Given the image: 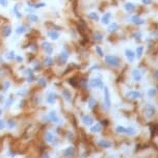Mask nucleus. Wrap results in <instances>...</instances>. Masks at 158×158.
Instances as JSON below:
<instances>
[{
  "label": "nucleus",
  "instance_id": "f257e3e1",
  "mask_svg": "<svg viewBox=\"0 0 158 158\" xmlns=\"http://www.w3.org/2000/svg\"><path fill=\"white\" fill-rule=\"evenodd\" d=\"M104 62L105 65H107L108 67L117 69V68H120V66L122 65V58L117 56V55L108 54L104 56Z\"/></svg>",
  "mask_w": 158,
  "mask_h": 158
},
{
  "label": "nucleus",
  "instance_id": "f03ea898",
  "mask_svg": "<svg viewBox=\"0 0 158 158\" xmlns=\"http://www.w3.org/2000/svg\"><path fill=\"white\" fill-rule=\"evenodd\" d=\"M130 22L133 26H135V27L137 28V27H141V26L146 24L147 21H146V19H144L141 15L134 14L132 16H130Z\"/></svg>",
  "mask_w": 158,
  "mask_h": 158
},
{
  "label": "nucleus",
  "instance_id": "7ed1b4c3",
  "mask_svg": "<svg viewBox=\"0 0 158 158\" xmlns=\"http://www.w3.org/2000/svg\"><path fill=\"white\" fill-rule=\"evenodd\" d=\"M130 38L134 40L135 41V43L137 44H141V42H143V31L141 29H137V28H135L132 32H131L130 35Z\"/></svg>",
  "mask_w": 158,
  "mask_h": 158
},
{
  "label": "nucleus",
  "instance_id": "20e7f679",
  "mask_svg": "<svg viewBox=\"0 0 158 158\" xmlns=\"http://www.w3.org/2000/svg\"><path fill=\"white\" fill-rule=\"evenodd\" d=\"M89 85L93 88H104V83L100 77H94L89 80Z\"/></svg>",
  "mask_w": 158,
  "mask_h": 158
},
{
  "label": "nucleus",
  "instance_id": "39448f33",
  "mask_svg": "<svg viewBox=\"0 0 158 158\" xmlns=\"http://www.w3.org/2000/svg\"><path fill=\"white\" fill-rule=\"evenodd\" d=\"M104 102H103V106L105 108L108 109L111 105V100H110V92L109 88L107 86H104Z\"/></svg>",
  "mask_w": 158,
  "mask_h": 158
},
{
  "label": "nucleus",
  "instance_id": "423d86ee",
  "mask_svg": "<svg viewBox=\"0 0 158 158\" xmlns=\"http://www.w3.org/2000/svg\"><path fill=\"white\" fill-rule=\"evenodd\" d=\"M136 5L134 2H131V1H125L124 2V9H125L126 14H129L131 15L132 13H134L136 10Z\"/></svg>",
  "mask_w": 158,
  "mask_h": 158
},
{
  "label": "nucleus",
  "instance_id": "0eeeda50",
  "mask_svg": "<svg viewBox=\"0 0 158 158\" xmlns=\"http://www.w3.org/2000/svg\"><path fill=\"white\" fill-rule=\"evenodd\" d=\"M111 19H112V13L110 12H105L103 16L101 17V24L103 26H108L110 23H111Z\"/></svg>",
  "mask_w": 158,
  "mask_h": 158
},
{
  "label": "nucleus",
  "instance_id": "6e6552de",
  "mask_svg": "<svg viewBox=\"0 0 158 158\" xmlns=\"http://www.w3.org/2000/svg\"><path fill=\"white\" fill-rule=\"evenodd\" d=\"M120 28H121V26L118 22H111L108 26H107L106 30L109 35H112V33H118V30H120Z\"/></svg>",
  "mask_w": 158,
  "mask_h": 158
},
{
  "label": "nucleus",
  "instance_id": "1a4fd4ad",
  "mask_svg": "<svg viewBox=\"0 0 158 158\" xmlns=\"http://www.w3.org/2000/svg\"><path fill=\"white\" fill-rule=\"evenodd\" d=\"M92 39H93V41L96 44H100V43H102L104 40V33L102 32V31L97 30L92 35Z\"/></svg>",
  "mask_w": 158,
  "mask_h": 158
},
{
  "label": "nucleus",
  "instance_id": "9d476101",
  "mask_svg": "<svg viewBox=\"0 0 158 158\" xmlns=\"http://www.w3.org/2000/svg\"><path fill=\"white\" fill-rule=\"evenodd\" d=\"M41 47L42 49L46 52V54L48 55V56H51V54L53 53V46H52L49 42H46V41L43 42V43L41 44Z\"/></svg>",
  "mask_w": 158,
  "mask_h": 158
},
{
  "label": "nucleus",
  "instance_id": "9b49d317",
  "mask_svg": "<svg viewBox=\"0 0 158 158\" xmlns=\"http://www.w3.org/2000/svg\"><path fill=\"white\" fill-rule=\"evenodd\" d=\"M69 52L67 51V50H62V52L59 53L58 55V60H59V64L60 65H65L68 62V59H69Z\"/></svg>",
  "mask_w": 158,
  "mask_h": 158
},
{
  "label": "nucleus",
  "instance_id": "f8f14e48",
  "mask_svg": "<svg viewBox=\"0 0 158 158\" xmlns=\"http://www.w3.org/2000/svg\"><path fill=\"white\" fill-rule=\"evenodd\" d=\"M125 57L127 58L128 62H133L134 59L136 58L135 56V51H133L132 49H126L125 50Z\"/></svg>",
  "mask_w": 158,
  "mask_h": 158
},
{
  "label": "nucleus",
  "instance_id": "ddd939ff",
  "mask_svg": "<svg viewBox=\"0 0 158 158\" xmlns=\"http://www.w3.org/2000/svg\"><path fill=\"white\" fill-rule=\"evenodd\" d=\"M155 108H154V106H152V105H146V107H145V114H146V117L148 118H153L154 117V115H155Z\"/></svg>",
  "mask_w": 158,
  "mask_h": 158
},
{
  "label": "nucleus",
  "instance_id": "4468645a",
  "mask_svg": "<svg viewBox=\"0 0 158 158\" xmlns=\"http://www.w3.org/2000/svg\"><path fill=\"white\" fill-rule=\"evenodd\" d=\"M126 97L129 99V100H136V99H139L141 97V94L139 93L137 91H130L126 94Z\"/></svg>",
  "mask_w": 158,
  "mask_h": 158
},
{
  "label": "nucleus",
  "instance_id": "2eb2a0df",
  "mask_svg": "<svg viewBox=\"0 0 158 158\" xmlns=\"http://www.w3.org/2000/svg\"><path fill=\"white\" fill-rule=\"evenodd\" d=\"M86 18H88V20H91V21H93V22H99L100 21V16L99 14L97 12H89L88 15H86Z\"/></svg>",
  "mask_w": 158,
  "mask_h": 158
},
{
  "label": "nucleus",
  "instance_id": "dca6fc26",
  "mask_svg": "<svg viewBox=\"0 0 158 158\" xmlns=\"http://www.w3.org/2000/svg\"><path fill=\"white\" fill-rule=\"evenodd\" d=\"M47 36H48L51 40H53V41H57L60 36V33H59V31H57L55 29H51V30L47 31Z\"/></svg>",
  "mask_w": 158,
  "mask_h": 158
},
{
  "label": "nucleus",
  "instance_id": "f3484780",
  "mask_svg": "<svg viewBox=\"0 0 158 158\" xmlns=\"http://www.w3.org/2000/svg\"><path fill=\"white\" fill-rule=\"evenodd\" d=\"M144 53H145V46L143 45H138L135 49V56L137 59H141V57L144 56Z\"/></svg>",
  "mask_w": 158,
  "mask_h": 158
},
{
  "label": "nucleus",
  "instance_id": "a211bd4d",
  "mask_svg": "<svg viewBox=\"0 0 158 158\" xmlns=\"http://www.w3.org/2000/svg\"><path fill=\"white\" fill-rule=\"evenodd\" d=\"M131 74H132V78H133L134 81H137V82H139V81L141 80L143 75H141V71H139L138 69H133L132 72H131Z\"/></svg>",
  "mask_w": 158,
  "mask_h": 158
},
{
  "label": "nucleus",
  "instance_id": "6ab92c4d",
  "mask_svg": "<svg viewBox=\"0 0 158 158\" xmlns=\"http://www.w3.org/2000/svg\"><path fill=\"white\" fill-rule=\"evenodd\" d=\"M74 154H75V150L73 147H68V148L64 151V157H66V158L73 157L74 156Z\"/></svg>",
  "mask_w": 158,
  "mask_h": 158
},
{
  "label": "nucleus",
  "instance_id": "aec40b11",
  "mask_svg": "<svg viewBox=\"0 0 158 158\" xmlns=\"http://www.w3.org/2000/svg\"><path fill=\"white\" fill-rule=\"evenodd\" d=\"M12 33V27L9 25H4L2 27V36L3 38H9Z\"/></svg>",
  "mask_w": 158,
  "mask_h": 158
},
{
  "label": "nucleus",
  "instance_id": "412c9836",
  "mask_svg": "<svg viewBox=\"0 0 158 158\" xmlns=\"http://www.w3.org/2000/svg\"><path fill=\"white\" fill-rule=\"evenodd\" d=\"M48 118H49V121L54 122V123H58L59 122V118L57 117V115H56V112H55V111H50L49 115H48Z\"/></svg>",
  "mask_w": 158,
  "mask_h": 158
},
{
  "label": "nucleus",
  "instance_id": "4be33fe9",
  "mask_svg": "<svg viewBox=\"0 0 158 158\" xmlns=\"http://www.w3.org/2000/svg\"><path fill=\"white\" fill-rule=\"evenodd\" d=\"M82 122L84 125H86V126H91L92 124L94 123V118L91 117V115H84V117L82 118Z\"/></svg>",
  "mask_w": 158,
  "mask_h": 158
},
{
  "label": "nucleus",
  "instance_id": "5701e85b",
  "mask_svg": "<svg viewBox=\"0 0 158 158\" xmlns=\"http://www.w3.org/2000/svg\"><path fill=\"white\" fill-rule=\"evenodd\" d=\"M45 141H46L47 143H54V141H55V137H54V135L51 132L47 131V132L45 133Z\"/></svg>",
  "mask_w": 158,
  "mask_h": 158
},
{
  "label": "nucleus",
  "instance_id": "b1692460",
  "mask_svg": "<svg viewBox=\"0 0 158 158\" xmlns=\"http://www.w3.org/2000/svg\"><path fill=\"white\" fill-rule=\"evenodd\" d=\"M98 145L100 147H102V148H111V143H110V141H106V139H101V141H99V143H98Z\"/></svg>",
  "mask_w": 158,
  "mask_h": 158
},
{
  "label": "nucleus",
  "instance_id": "393cba45",
  "mask_svg": "<svg viewBox=\"0 0 158 158\" xmlns=\"http://www.w3.org/2000/svg\"><path fill=\"white\" fill-rule=\"evenodd\" d=\"M56 98H57L56 94H54V93H51V94H49L48 96H47V99H46V101L48 102L49 104H54V102L56 101Z\"/></svg>",
  "mask_w": 158,
  "mask_h": 158
},
{
  "label": "nucleus",
  "instance_id": "a878e982",
  "mask_svg": "<svg viewBox=\"0 0 158 158\" xmlns=\"http://www.w3.org/2000/svg\"><path fill=\"white\" fill-rule=\"evenodd\" d=\"M136 14L137 15H143V14H146V12H147V6H145V5L143 4H141V5H137L136 6Z\"/></svg>",
  "mask_w": 158,
  "mask_h": 158
},
{
  "label": "nucleus",
  "instance_id": "bb28decb",
  "mask_svg": "<svg viewBox=\"0 0 158 158\" xmlns=\"http://www.w3.org/2000/svg\"><path fill=\"white\" fill-rule=\"evenodd\" d=\"M62 97H64L67 101H71V99H72V95H71V92L69 91V89L64 88L62 92Z\"/></svg>",
  "mask_w": 158,
  "mask_h": 158
},
{
  "label": "nucleus",
  "instance_id": "cd10ccee",
  "mask_svg": "<svg viewBox=\"0 0 158 158\" xmlns=\"http://www.w3.org/2000/svg\"><path fill=\"white\" fill-rule=\"evenodd\" d=\"M95 51H96V54H98L99 57H102V58H104V51L103 49H102L101 46H99V45H96L95 46Z\"/></svg>",
  "mask_w": 158,
  "mask_h": 158
},
{
  "label": "nucleus",
  "instance_id": "c85d7f7f",
  "mask_svg": "<svg viewBox=\"0 0 158 158\" xmlns=\"http://www.w3.org/2000/svg\"><path fill=\"white\" fill-rule=\"evenodd\" d=\"M44 65L46 67H52L54 66V59L51 56H46V58L44 59Z\"/></svg>",
  "mask_w": 158,
  "mask_h": 158
},
{
  "label": "nucleus",
  "instance_id": "c756f323",
  "mask_svg": "<svg viewBox=\"0 0 158 158\" xmlns=\"http://www.w3.org/2000/svg\"><path fill=\"white\" fill-rule=\"evenodd\" d=\"M98 104V101H97L95 98H89L88 99V108L89 109H93L95 106H97Z\"/></svg>",
  "mask_w": 158,
  "mask_h": 158
},
{
  "label": "nucleus",
  "instance_id": "7c9ffc66",
  "mask_svg": "<svg viewBox=\"0 0 158 158\" xmlns=\"http://www.w3.org/2000/svg\"><path fill=\"white\" fill-rule=\"evenodd\" d=\"M102 130V125L100 123H97L96 125H94L93 127L91 128V131L93 133H98V132H100V131Z\"/></svg>",
  "mask_w": 158,
  "mask_h": 158
},
{
  "label": "nucleus",
  "instance_id": "2f4dec72",
  "mask_svg": "<svg viewBox=\"0 0 158 158\" xmlns=\"http://www.w3.org/2000/svg\"><path fill=\"white\" fill-rule=\"evenodd\" d=\"M26 30H27V29H26V27L24 25H19L17 28H16V33L21 36V35H23V33H25Z\"/></svg>",
  "mask_w": 158,
  "mask_h": 158
},
{
  "label": "nucleus",
  "instance_id": "473e14b6",
  "mask_svg": "<svg viewBox=\"0 0 158 158\" xmlns=\"http://www.w3.org/2000/svg\"><path fill=\"white\" fill-rule=\"evenodd\" d=\"M38 85L40 86V88H46V86H47V80H46V78H44V77L39 78L38 79Z\"/></svg>",
  "mask_w": 158,
  "mask_h": 158
},
{
  "label": "nucleus",
  "instance_id": "72a5a7b5",
  "mask_svg": "<svg viewBox=\"0 0 158 158\" xmlns=\"http://www.w3.org/2000/svg\"><path fill=\"white\" fill-rule=\"evenodd\" d=\"M157 89L155 88H150L149 91H148V96L150 97V98H152V97H155L157 95Z\"/></svg>",
  "mask_w": 158,
  "mask_h": 158
},
{
  "label": "nucleus",
  "instance_id": "f704fd0d",
  "mask_svg": "<svg viewBox=\"0 0 158 158\" xmlns=\"http://www.w3.org/2000/svg\"><path fill=\"white\" fill-rule=\"evenodd\" d=\"M28 19H29L31 22H38L39 17H38V16H36V15H33V14H29V15H28Z\"/></svg>",
  "mask_w": 158,
  "mask_h": 158
},
{
  "label": "nucleus",
  "instance_id": "c9c22d12",
  "mask_svg": "<svg viewBox=\"0 0 158 158\" xmlns=\"http://www.w3.org/2000/svg\"><path fill=\"white\" fill-rule=\"evenodd\" d=\"M141 4L145 5V6H151L153 4V0H141Z\"/></svg>",
  "mask_w": 158,
  "mask_h": 158
},
{
  "label": "nucleus",
  "instance_id": "e433bc0d",
  "mask_svg": "<svg viewBox=\"0 0 158 158\" xmlns=\"http://www.w3.org/2000/svg\"><path fill=\"white\" fill-rule=\"evenodd\" d=\"M15 57H16V55H15V51H9V53L6 54V58L9 59V60H13V59H15Z\"/></svg>",
  "mask_w": 158,
  "mask_h": 158
},
{
  "label": "nucleus",
  "instance_id": "4c0bfd02",
  "mask_svg": "<svg viewBox=\"0 0 158 158\" xmlns=\"http://www.w3.org/2000/svg\"><path fill=\"white\" fill-rule=\"evenodd\" d=\"M14 12H15V15H16V17H17V18H19V19H20V18L22 17V15H21L20 12L18 10V4H16L14 6Z\"/></svg>",
  "mask_w": 158,
  "mask_h": 158
},
{
  "label": "nucleus",
  "instance_id": "58836bf2",
  "mask_svg": "<svg viewBox=\"0 0 158 158\" xmlns=\"http://www.w3.org/2000/svg\"><path fill=\"white\" fill-rule=\"evenodd\" d=\"M115 130H117V132L118 133H126V128L123 127V126H118Z\"/></svg>",
  "mask_w": 158,
  "mask_h": 158
},
{
  "label": "nucleus",
  "instance_id": "ea45409f",
  "mask_svg": "<svg viewBox=\"0 0 158 158\" xmlns=\"http://www.w3.org/2000/svg\"><path fill=\"white\" fill-rule=\"evenodd\" d=\"M134 133H135V130H134L132 127L126 128V134H130V135H133Z\"/></svg>",
  "mask_w": 158,
  "mask_h": 158
},
{
  "label": "nucleus",
  "instance_id": "a19ab883",
  "mask_svg": "<svg viewBox=\"0 0 158 158\" xmlns=\"http://www.w3.org/2000/svg\"><path fill=\"white\" fill-rule=\"evenodd\" d=\"M7 126H9V129H13L16 126V123L14 120H9L7 121Z\"/></svg>",
  "mask_w": 158,
  "mask_h": 158
},
{
  "label": "nucleus",
  "instance_id": "79ce46f5",
  "mask_svg": "<svg viewBox=\"0 0 158 158\" xmlns=\"http://www.w3.org/2000/svg\"><path fill=\"white\" fill-rule=\"evenodd\" d=\"M35 9H40V7H44L46 6V3H44V2H41V3H36L35 5H32Z\"/></svg>",
  "mask_w": 158,
  "mask_h": 158
},
{
  "label": "nucleus",
  "instance_id": "37998d69",
  "mask_svg": "<svg viewBox=\"0 0 158 158\" xmlns=\"http://www.w3.org/2000/svg\"><path fill=\"white\" fill-rule=\"evenodd\" d=\"M0 4H1L3 7H7V5H9V1H7V0H0Z\"/></svg>",
  "mask_w": 158,
  "mask_h": 158
},
{
  "label": "nucleus",
  "instance_id": "c03bdc74",
  "mask_svg": "<svg viewBox=\"0 0 158 158\" xmlns=\"http://www.w3.org/2000/svg\"><path fill=\"white\" fill-rule=\"evenodd\" d=\"M36 80V77H35V75H29L28 76V78H27V81L28 82H32V81H35Z\"/></svg>",
  "mask_w": 158,
  "mask_h": 158
},
{
  "label": "nucleus",
  "instance_id": "a18cd8bd",
  "mask_svg": "<svg viewBox=\"0 0 158 158\" xmlns=\"http://www.w3.org/2000/svg\"><path fill=\"white\" fill-rule=\"evenodd\" d=\"M4 91H7V89L9 88V86H10V82L9 81H4Z\"/></svg>",
  "mask_w": 158,
  "mask_h": 158
},
{
  "label": "nucleus",
  "instance_id": "49530a36",
  "mask_svg": "<svg viewBox=\"0 0 158 158\" xmlns=\"http://www.w3.org/2000/svg\"><path fill=\"white\" fill-rule=\"evenodd\" d=\"M153 78L156 79V80H158V69L154 71V73H153Z\"/></svg>",
  "mask_w": 158,
  "mask_h": 158
},
{
  "label": "nucleus",
  "instance_id": "de8ad7c7",
  "mask_svg": "<svg viewBox=\"0 0 158 158\" xmlns=\"http://www.w3.org/2000/svg\"><path fill=\"white\" fill-rule=\"evenodd\" d=\"M12 102H13V97H10V98L7 100V102H6V105H5V106L6 107H9V106H10V104H12Z\"/></svg>",
  "mask_w": 158,
  "mask_h": 158
},
{
  "label": "nucleus",
  "instance_id": "09e8293b",
  "mask_svg": "<svg viewBox=\"0 0 158 158\" xmlns=\"http://www.w3.org/2000/svg\"><path fill=\"white\" fill-rule=\"evenodd\" d=\"M4 126H5V124L4 122L2 120H0V130H2V129L4 128Z\"/></svg>",
  "mask_w": 158,
  "mask_h": 158
},
{
  "label": "nucleus",
  "instance_id": "8fccbe9b",
  "mask_svg": "<svg viewBox=\"0 0 158 158\" xmlns=\"http://www.w3.org/2000/svg\"><path fill=\"white\" fill-rule=\"evenodd\" d=\"M16 59H17L18 62H22V60H23V58L21 56H17V57H16Z\"/></svg>",
  "mask_w": 158,
  "mask_h": 158
},
{
  "label": "nucleus",
  "instance_id": "3c124183",
  "mask_svg": "<svg viewBox=\"0 0 158 158\" xmlns=\"http://www.w3.org/2000/svg\"><path fill=\"white\" fill-rule=\"evenodd\" d=\"M42 158H50V156L47 153H45V154H43V156H42Z\"/></svg>",
  "mask_w": 158,
  "mask_h": 158
},
{
  "label": "nucleus",
  "instance_id": "603ef678",
  "mask_svg": "<svg viewBox=\"0 0 158 158\" xmlns=\"http://www.w3.org/2000/svg\"><path fill=\"white\" fill-rule=\"evenodd\" d=\"M118 2H125V0H117Z\"/></svg>",
  "mask_w": 158,
  "mask_h": 158
},
{
  "label": "nucleus",
  "instance_id": "864d4df0",
  "mask_svg": "<svg viewBox=\"0 0 158 158\" xmlns=\"http://www.w3.org/2000/svg\"><path fill=\"white\" fill-rule=\"evenodd\" d=\"M0 64H2V58H1V56H0Z\"/></svg>",
  "mask_w": 158,
  "mask_h": 158
},
{
  "label": "nucleus",
  "instance_id": "5fc2aeb1",
  "mask_svg": "<svg viewBox=\"0 0 158 158\" xmlns=\"http://www.w3.org/2000/svg\"><path fill=\"white\" fill-rule=\"evenodd\" d=\"M0 115H1V110H0Z\"/></svg>",
  "mask_w": 158,
  "mask_h": 158
}]
</instances>
